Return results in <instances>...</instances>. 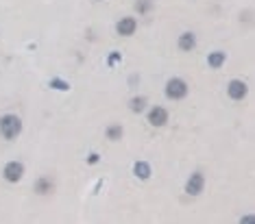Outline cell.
<instances>
[{"label": "cell", "instance_id": "7c38bea8", "mask_svg": "<svg viewBox=\"0 0 255 224\" xmlns=\"http://www.w3.org/2000/svg\"><path fill=\"white\" fill-rule=\"evenodd\" d=\"M122 124H111V127H107V131H105V137L109 139V142H118L120 137H122Z\"/></svg>", "mask_w": 255, "mask_h": 224}, {"label": "cell", "instance_id": "9a60e30c", "mask_svg": "<svg viewBox=\"0 0 255 224\" xmlns=\"http://www.w3.org/2000/svg\"><path fill=\"white\" fill-rule=\"evenodd\" d=\"M153 9V2L151 0H137V4H136V11L137 13H142V16H144V13H148Z\"/></svg>", "mask_w": 255, "mask_h": 224}, {"label": "cell", "instance_id": "2e32d148", "mask_svg": "<svg viewBox=\"0 0 255 224\" xmlns=\"http://www.w3.org/2000/svg\"><path fill=\"white\" fill-rule=\"evenodd\" d=\"M120 59H122V55H120V53H111V55H109V61H107V63H109V65H116V63L120 61Z\"/></svg>", "mask_w": 255, "mask_h": 224}, {"label": "cell", "instance_id": "8992f818", "mask_svg": "<svg viewBox=\"0 0 255 224\" xmlns=\"http://www.w3.org/2000/svg\"><path fill=\"white\" fill-rule=\"evenodd\" d=\"M166 122H168V111H166L164 107H153V109L148 111V124H153V127H164Z\"/></svg>", "mask_w": 255, "mask_h": 224}, {"label": "cell", "instance_id": "30bf717a", "mask_svg": "<svg viewBox=\"0 0 255 224\" xmlns=\"http://www.w3.org/2000/svg\"><path fill=\"white\" fill-rule=\"evenodd\" d=\"M133 172H136V176L140 181H148V179H151V166H148L146 161H137L136 166H133Z\"/></svg>", "mask_w": 255, "mask_h": 224}, {"label": "cell", "instance_id": "5b68a950", "mask_svg": "<svg viewBox=\"0 0 255 224\" xmlns=\"http://www.w3.org/2000/svg\"><path fill=\"white\" fill-rule=\"evenodd\" d=\"M227 94H229V98H234V100H244V96L249 94V87L244 81H231L227 85Z\"/></svg>", "mask_w": 255, "mask_h": 224}, {"label": "cell", "instance_id": "3957f363", "mask_svg": "<svg viewBox=\"0 0 255 224\" xmlns=\"http://www.w3.org/2000/svg\"><path fill=\"white\" fill-rule=\"evenodd\" d=\"M2 176L9 181V183H18V181L24 176V166H22V163H18V161L7 163V166H4V170H2Z\"/></svg>", "mask_w": 255, "mask_h": 224}, {"label": "cell", "instance_id": "5bb4252c", "mask_svg": "<svg viewBox=\"0 0 255 224\" xmlns=\"http://www.w3.org/2000/svg\"><path fill=\"white\" fill-rule=\"evenodd\" d=\"M50 87L57 92H68L70 90V83H66L63 78H50Z\"/></svg>", "mask_w": 255, "mask_h": 224}, {"label": "cell", "instance_id": "52a82bcc", "mask_svg": "<svg viewBox=\"0 0 255 224\" xmlns=\"http://www.w3.org/2000/svg\"><path fill=\"white\" fill-rule=\"evenodd\" d=\"M137 29V22L133 20V18H122V20L116 24V31H118L120 37H131L133 33Z\"/></svg>", "mask_w": 255, "mask_h": 224}, {"label": "cell", "instance_id": "ac0fdd59", "mask_svg": "<svg viewBox=\"0 0 255 224\" xmlns=\"http://www.w3.org/2000/svg\"><path fill=\"white\" fill-rule=\"evenodd\" d=\"M251 220H253V216H244V218H242V220H240V222L244 224V222H251Z\"/></svg>", "mask_w": 255, "mask_h": 224}, {"label": "cell", "instance_id": "e0dca14e", "mask_svg": "<svg viewBox=\"0 0 255 224\" xmlns=\"http://www.w3.org/2000/svg\"><path fill=\"white\" fill-rule=\"evenodd\" d=\"M98 152H92V155H87V163H90V166H96V163H98Z\"/></svg>", "mask_w": 255, "mask_h": 224}, {"label": "cell", "instance_id": "4fadbf2b", "mask_svg": "<svg viewBox=\"0 0 255 224\" xmlns=\"http://www.w3.org/2000/svg\"><path fill=\"white\" fill-rule=\"evenodd\" d=\"M144 107H146V98L144 96H136V98H131V100H129V109H131L133 113H142V111H144Z\"/></svg>", "mask_w": 255, "mask_h": 224}, {"label": "cell", "instance_id": "7a4b0ae2", "mask_svg": "<svg viewBox=\"0 0 255 224\" xmlns=\"http://www.w3.org/2000/svg\"><path fill=\"white\" fill-rule=\"evenodd\" d=\"M188 96V83L183 78H170L166 83V98L170 100H181V98Z\"/></svg>", "mask_w": 255, "mask_h": 224}, {"label": "cell", "instance_id": "ba28073f", "mask_svg": "<svg viewBox=\"0 0 255 224\" xmlns=\"http://www.w3.org/2000/svg\"><path fill=\"white\" fill-rule=\"evenodd\" d=\"M194 46H196V35L190 31L181 33V37H179V48H181L183 53H190V50H194Z\"/></svg>", "mask_w": 255, "mask_h": 224}, {"label": "cell", "instance_id": "8fae6325", "mask_svg": "<svg viewBox=\"0 0 255 224\" xmlns=\"http://www.w3.org/2000/svg\"><path fill=\"white\" fill-rule=\"evenodd\" d=\"M227 61V55L222 53V50H216V53H212L210 57H207V63H210V68H222V63Z\"/></svg>", "mask_w": 255, "mask_h": 224}, {"label": "cell", "instance_id": "277c9868", "mask_svg": "<svg viewBox=\"0 0 255 224\" xmlns=\"http://www.w3.org/2000/svg\"><path fill=\"white\" fill-rule=\"evenodd\" d=\"M203 187H205V176H203L201 172H194V174L188 179V183H185V194L198 196L203 192Z\"/></svg>", "mask_w": 255, "mask_h": 224}, {"label": "cell", "instance_id": "6da1fadb", "mask_svg": "<svg viewBox=\"0 0 255 224\" xmlns=\"http://www.w3.org/2000/svg\"><path fill=\"white\" fill-rule=\"evenodd\" d=\"M22 133V120L18 115H2L0 118V135L4 139H16Z\"/></svg>", "mask_w": 255, "mask_h": 224}, {"label": "cell", "instance_id": "9c48e42d", "mask_svg": "<svg viewBox=\"0 0 255 224\" xmlns=\"http://www.w3.org/2000/svg\"><path fill=\"white\" fill-rule=\"evenodd\" d=\"M53 187L55 185H53V181H50L48 176H39V179L35 181V192L37 194H50L53 192Z\"/></svg>", "mask_w": 255, "mask_h": 224}]
</instances>
